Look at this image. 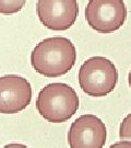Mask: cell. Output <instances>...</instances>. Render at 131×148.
Instances as JSON below:
<instances>
[{
  "instance_id": "obj_11",
  "label": "cell",
  "mask_w": 131,
  "mask_h": 148,
  "mask_svg": "<svg viewBox=\"0 0 131 148\" xmlns=\"http://www.w3.org/2000/svg\"><path fill=\"white\" fill-rule=\"evenodd\" d=\"M2 148H29L27 146L23 145V144H16V143H12V144H8L5 145V147Z\"/></svg>"
},
{
  "instance_id": "obj_4",
  "label": "cell",
  "mask_w": 131,
  "mask_h": 148,
  "mask_svg": "<svg viewBox=\"0 0 131 148\" xmlns=\"http://www.w3.org/2000/svg\"><path fill=\"white\" fill-rule=\"evenodd\" d=\"M127 18L124 0H90L85 19L96 32L108 34L122 27Z\"/></svg>"
},
{
  "instance_id": "obj_9",
  "label": "cell",
  "mask_w": 131,
  "mask_h": 148,
  "mask_svg": "<svg viewBox=\"0 0 131 148\" xmlns=\"http://www.w3.org/2000/svg\"><path fill=\"white\" fill-rule=\"evenodd\" d=\"M119 136L121 139L131 140V113L128 114L121 122L119 127Z\"/></svg>"
},
{
  "instance_id": "obj_5",
  "label": "cell",
  "mask_w": 131,
  "mask_h": 148,
  "mask_svg": "<svg viewBox=\"0 0 131 148\" xmlns=\"http://www.w3.org/2000/svg\"><path fill=\"white\" fill-rule=\"evenodd\" d=\"M107 131L104 122L93 114L79 116L68 132L70 148H103Z\"/></svg>"
},
{
  "instance_id": "obj_8",
  "label": "cell",
  "mask_w": 131,
  "mask_h": 148,
  "mask_svg": "<svg viewBox=\"0 0 131 148\" xmlns=\"http://www.w3.org/2000/svg\"><path fill=\"white\" fill-rule=\"evenodd\" d=\"M26 0H0V13L13 14L21 10Z\"/></svg>"
},
{
  "instance_id": "obj_1",
  "label": "cell",
  "mask_w": 131,
  "mask_h": 148,
  "mask_svg": "<svg viewBox=\"0 0 131 148\" xmlns=\"http://www.w3.org/2000/svg\"><path fill=\"white\" fill-rule=\"evenodd\" d=\"M77 60L73 43L67 37H48L39 42L31 54L35 71L48 78L67 74Z\"/></svg>"
},
{
  "instance_id": "obj_6",
  "label": "cell",
  "mask_w": 131,
  "mask_h": 148,
  "mask_svg": "<svg viewBox=\"0 0 131 148\" xmlns=\"http://www.w3.org/2000/svg\"><path fill=\"white\" fill-rule=\"evenodd\" d=\"M37 16L45 27L54 31H64L74 24L79 13L77 0H38Z\"/></svg>"
},
{
  "instance_id": "obj_7",
  "label": "cell",
  "mask_w": 131,
  "mask_h": 148,
  "mask_svg": "<svg viewBox=\"0 0 131 148\" xmlns=\"http://www.w3.org/2000/svg\"><path fill=\"white\" fill-rule=\"evenodd\" d=\"M32 100L31 84L21 76L0 77V113L14 114L26 109Z\"/></svg>"
},
{
  "instance_id": "obj_2",
  "label": "cell",
  "mask_w": 131,
  "mask_h": 148,
  "mask_svg": "<svg viewBox=\"0 0 131 148\" xmlns=\"http://www.w3.org/2000/svg\"><path fill=\"white\" fill-rule=\"evenodd\" d=\"M80 106L75 90L61 82L45 86L38 93L36 109L50 123H62L77 113Z\"/></svg>"
},
{
  "instance_id": "obj_3",
  "label": "cell",
  "mask_w": 131,
  "mask_h": 148,
  "mask_svg": "<svg viewBox=\"0 0 131 148\" xmlns=\"http://www.w3.org/2000/svg\"><path fill=\"white\" fill-rule=\"evenodd\" d=\"M118 81L116 66L103 56L85 60L79 70V85L88 95L105 97L115 89Z\"/></svg>"
},
{
  "instance_id": "obj_10",
  "label": "cell",
  "mask_w": 131,
  "mask_h": 148,
  "mask_svg": "<svg viewBox=\"0 0 131 148\" xmlns=\"http://www.w3.org/2000/svg\"><path fill=\"white\" fill-rule=\"evenodd\" d=\"M109 148H131V142H128V140L118 142L109 146Z\"/></svg>"
},
{
  "instance_id": "obj_12",
  "label": "cell",
  "mask_w": 131,
  "mask_h": 148,
  "mask_svg": "<svg viewBox=\"0 0 131 148\" xmlns=\"http://www.w3.org/2000/svg\"><path fill=\"white\" fill-rule=\"evenodd\" d=\"M129 86H130V88H131V70H130V73H129Z\"/></svg>"
}]
</instances>
